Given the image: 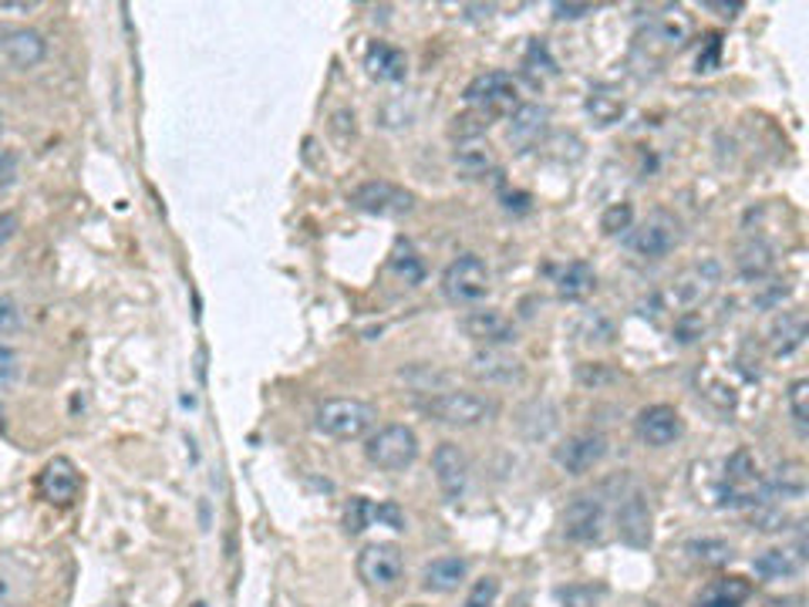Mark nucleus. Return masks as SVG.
<instances>
[{
	"label": "nucleus",
	"instance_id": "obj_15",
	"mask_svg": "<svg viewBox=\"0 0 809 607\" xmlns=\"http://www.w3.org/2000/svg\"><path fill=\"white\" fill-rule=\"evenodd\" d=\"M603 456H607V439L600 432H577L557 446V465L574 472V477L590 472Z\"/></svg>",
	"mask_w": 809,
	"mask_h": 607
},
{
	"label": "nucleus",
	"instance_id": "obj_43",
	"mask_svg": "<svg viewBox=\"0 0 809 607\" xmlns=\"http://www.w3.org/2000/svg\"><path fill=\"white\" fill-rule=\"evenodd\" d=\"M593 8L590 4H554V14L560 18V21H577V18H584V14H590Z\"/></svg>",
	"mask_w": 809,
	"mask_h": 607
},
{
	"label": "nucleus",
	"instance_id": "obj_28",
	"mask_svg": "<svg viewBox=\"0 0 809 607\" xmlns=\"http://www.w3.org/2000/svg\"><path fill=\"white\" fill-rule=\"evenodd\" d=\"M735 263H738V274L746 281H766L776 266V253L766 243H749V247L738 250Z\"/></svg>",
	"mask_w": 809,
	"mask_h": 607
},
{
	"label": "nucleus",
	"instance_id": "obj_1",
	"mask_svg": "<svg viewBox=\"0 0 809 607\" xmlns=\"http://www.w3.org/2000/svg\"><path fill=\"white\" fill-rule=\"evenodd\" d=\"M425 412L445 426L472 429V426L493 422L500 405H496V398L480 395V391H439L425 401Z\"/></svg>",
	"mask_w": 809,
	"mask_h": 607
},
{
	"label": "nucleus",
	"instance_id": "obj_46",
	"mask_svg": "<svg viewBox=\"0 0 809 607\" xmlns=\"http://www.w3.org/2000/svg\"><path fill=\"white\" fill-rule=\"evenodd\" d=\"M412 607H419V604H412Z\"/></svg>",
	"mask_w": 809,
	"mask_h": 607
},
{
	"label": "nucleus",
	"instance_id": "obj_41",
	"mask_svg": "<svg viewBox=\"0 0 809 607\" xmlns=\"http://www.w3.org/2000/svg\"><path fill=\"white\" fill-rule=\"evenodd\" d=\"M18 327H21V311L8 297H0V334H11Z\"/></svg>",
	"mask_w": 809,
	"mask_h": 607
},
{
	"label": "nucleus",
	"instance_id": "obj_8",
	"mask_svg": "<svg viewBox=\"0 0 809 607\" xmlns=\"http://www.w3.org/2000/svg\"><path fill=\"white\" fill-rule=\"evenodd\" d=\"M718 284V266L715 263H698L692 270H685V274L679 281H671V287L664 291V304L671 311H695L698 304H705L712 297Z\"/></svg>",
	"mask_w": 809,
	"mask_h": 607
},
{
	"label": "nucleus",
	"instance_id": "obj_25",
	"mask_svg": "<svg viewBox=\"0 0 809 607\" xmlns=\"http://www.w3.org/2000/svg\"><path fill=\"white\" fill-rule=\"evenodd\" d=\"M465 561L462 557H439L422 571V587L432 594H449L465 580Z\"/></svg>",
	"mask_w": 809,
	"mask_h": 607
},
{
	"label": "nucleus",
	"instance_id": "obj_30",
	"mask_svg": "<svg viewBox=\"0 0 809 607\" xmlns=\"http://www.w3.org/2000/svg\"><path fill=\"white\" fill-rule=\"evenodd\" d=\"M685 554H689L692 561L705 564V567H722V564H728V561H732V547L725 544V540H718V536H702V540H692V544L685 547Z\"/></svg>",
	"mask_w": 809,
	"mask_h": 607
},
{
	"label": "nucleus",
	"instance_id": "obj_16",
	"mask_svg": "<svg viewBox=\"0 0 809 607\" xmlns=\"http://www.w3.org/2000/svg\"><path fill=\"white\" fill-rule=\"evenodd\" d=\"M618 533H621L624 544H631V547H648L651 544V506H648V496L638 486H631L628 496L618 506Z\"/></svg>",
	"mask_w": 809,
	"mask_h": 607
},
{
	"label": "nucleus",
	"instance_id": "obj_42",
	"mask_svg": "<svg viewBox=\"0 0 809 607\" xmlns=\"http://www.w3.org/2000/svg\"><path fill=\"white\" fill-rule=\"evenodd\" d=\"M18 176V159L14 153H0V192H4Z\"/></svg>",
	"mask_w": 809,
	"mask_h": 607
},
{
	"label": "nucleus",
	"instance_id": "obj_5",
	"mask_svg": "<svg viewBox=\"0 0 809 607\" xmlns=\"http://www.w3.org/2000/svg\"><path fill=\"white\" fill-rule=\"evenodd\" d=\"M465 102L469 108L483 115V118H496V115H509L519 105V88L516 79L506 72H486L480 79H472L465 88Z\"/></svg>",
	"mask_w": 809,
	"mask_h": 607
},
{
	"label": "nucleus",
	"instance_id": "obj_31",
	"mask_svg": "<svg viewBox=\"0 0 809 607\" xmlns=\"http://www.w3.org/2000/svg\"><path fill=\"white\" fill-rule=\"evenodd\" d=\"M725 480H728V493H738V486H749V483H759V469H756V459L749 449H738L728 465H725Z\"/></svg>",
	"mask_w": 809,
	"mask_h": 607
},
{
	"label": "nucleus",
	"instance_id": "obj_24",
	"mask_svg": "<svg viewBox=\"0 0 809 607\" xmlns=\"http://www.w3.org/2000/svg\"><path fill=\"white\" fill-rule=\"evenodd\" d=\"M802 493H806L802 462H782L763 486V500H802Z\"/></svg>",
	"mask_w": 809,
	"mask_h": 607
},
{
	"label": "nucleus",
	"instance_id": "obj_32",
	"mask_svg": "<svg viewBox=\"0 0 809 607\" xmlns=\"http://www.w3.org/2000/svg\"><path fill=\"white\" fill-rule=\"evenodd\" d=\"M658 34H661L668 44H682V41L692 34V18H689L682 8H668V11L658 18Z\"/></svg>",
	"mask_w": 809,
	"mask_h": 607
},
{
	"label": "nucleus",
	"instance_id": "obj_7",
	"mask_svg": "<svg viewBox=\"0 0 809 607\" xmlns=\"http://www.w3.org/2000/svg\"><path fill=\"white\" fill-rule=\"evenodd\" d=\"M679 240H682V227H679V220H674L671 213H664V210H654V213L631 233L628 247H631L638 257H644V260H661V257H668L674 247H679Z\"/></svg>",
	"mask_w": 809,
	"mask_h": 607
},
{
	"label": "nucleus",
	"instance_id": "obj_14",
	"mask_svg": "<svg viewBox=\"0 0 809 607\" xmlns=\"http://www.w3.org/2000/svg\"><path fill=\"white\" fill-rule=\"evenodd\" d=\"M439 490L449 503H459L469 490V459L455 442H442L432 456Z\"/></svg>",
	"mask_w": 809,
	"mask_h": 607
},
{
	"label": "nucleus",
	"instance_id": "obj_22",
	"mask_svg": "<svg viewBox=\"0 0 809 607\" xmlns=\"http://www.w3.org/2000/svg\"><path fill=\"white\" fill-rule=\"evenodd\" d=\"M455 169L469 179H480L496 169V153L486 139H462L455 146Z\"/></svg>",
	"mask_w": 809,
	"mask_h": 607
},
{
	"label": "nucleus",
	"instance_id": "obj_27",
	"mask_svg": "<svg viewBox=\"0 0 809 607\" xmlns=\"http://www.w3.org/2000/svg\"><path fill=\"white\" fill-rule=\"evenodd\" d=\"M799 567H802V554L799 551H782V547L766 551L763 557L753 561V571L759 577H766V580H789V577L799 574Z\"/></svg>",
	"mask_w": 809,
	"mask_h": 607
},
{
	"label": "nucleus",
	"instance_id": "obj_36",
	"mask_svg": "<svg viewBox=\"0 0 809 607\" xmlns=\"http://www.w3.org/2000/svg\"><path fill=\"white\" fill-rule=\"evenodd\" d=\"M557 600H560V607H597L600 590L590 584H570V587L557 590Z\"/></svg>",
	"mask_w": 809,
	"mask_h": 607
},
{
	"label": "nucleus",
	"instance_id": "obj_4",
	"mask_svg": "<svg viewBox=\"0 0 809 607\" xmlns=\"http://www.w3.org/2000/svg\"><path fill=\"white\" fill-rule=\"evenodd\" d=\"M365 456L371 465L385 472H401L419 456V436L409 426H385L365 442Z\"/></svg>",
	"mask_w": 809,
	"mask_h": 607
},
{
	"label": "nucleus",
	"instance_id": "obj_44",
	"mask_svg": "<svg viewBox=\"0 0 809 607\" xmlns=\"http://www.w3.org/2000/svg\"><path fill=\"white\" fill-rule=\"evenodd\" d=\"M14 233H18V213H0V250L11 243Z\"/></svg>",
	"mask_w": 809,
	"mask_h": 607
},
{
	"label": "nucleus",
	"instance_id": "obj_17",
	"mask_svg": "<svg viewBox=\"0 0 809 607\" xmlns=\"http://www.w3.org/2000/svg\"><path fill=\"white\" fill-rule=\"evenodd\" d=\"M469 375L486 385H509L523 378V362L503 348H483L469 358Z\"/></svg>",
	"mask_w": 809,
	"mask_h": 607
},
{
	"label": "nucleus",
	"instance_id": "obj_40",
	"mask_svg": "<svg viewBox=\"0 0 809 607\" xmlns=\"http://www.w3.org/2000/svg\"><path fill=\"white\" fill-rule=\"evenodd\" d=\"M14 375H18V355L8 345H0V388H8Z\"/></svg>",
	"mask_w": 809,
	"mask_h": 607
},
{
	"label": "nucleus",
	"instance_id": "obj_3",
	"mask_svg": "<svg viewBox=\"0 0 809 607\" xmlns=\"http://www.w3.org/2000/svg\"><path fill=\"white\" fill-rule=\"evenodd\" d=\"M490 287H493V274L486 260L476 253L455 257L442 274V291L452 304H476L490 294Z\"/></svg>",
	"mask_w": 809,
	"mask_h": 607
},
{
	"label": "nucleus",
	"instance_id": "obj_13",
	"mask_svg": "<svg viewBox=\"0 0 809 607\" xmlns=\"http://www.w3.org/2000/svg\"><path fill=\"white\" fill-rule=\"evenodd\" d=\"M634 429H638V439L651 449H664L671 446L674 439H682V416L674 405H648V409L638 412L634 419Z\"/></svg>",
	"mask_w": 809,
	"mask_h": 607
},
{
	"label": "nucleus",
	"instance_id": "obj_26",
	"mask_svg": "<svg viewBox=\"0 0 809 607\" xmlns=\"http://www.w3.org/2000/svg\"><path fill=\"white\" fill-rule=\"evenodd\" d=\"M769 342H773V352L779 358L792 355L806 342V317L799 311H786L782 317H776V324L769 331Z\"/></svg>",
	"mask_w": 809,
	"mask_h": 607
},
{
	"label": "nucleus",
	"instance_id": "obj_2",
	"mask_svg": "<svg viewBox=\"0 0 809 607\" xmlns=\"http://www.w3.org/2000/svg\"><path fill=\"white\" fill-rule=\"evenodd\" d=\"M375 422H378L375 405H368L361 398H330L314 412L317 432H324L330 439H361Z\"/></svg>",
	"mask_w": 809,
	"mask_h": 607
},
{
	"label": "nucleus",
	"instance_id": "obj_38",
	"mask_svg": "<svg viewBox=\"0 0 809 607\" xmlns=\"http://www.w3.org/2000/svg\"><path fill=\"white\" fill-rule=\"evenodd\" d=\"M496 597H500V580L496 577H480L476 584H472V590L465 594L462 607H496Z\"/></svg>",
	"mask_w": 809,
	"mask_h": 607
},
{
	"label": "nucleus",
	"instance_id": "obj_45",
	"mask_svg": "<svg viewBox=\"0 0 809 607\" xmlns=\"http://www.w3.org/2000/svg\"><path fill=\"white\" fill-rule=\"evenodd\" d=\"M705 8H712V11H722V18H735V14L742 11V4H715V0H712V4H705Z\"/></svg>",
	"mask_w": 809,
	"mask_h": 607
},
{
	"label": "nucleus",
	"instance_id": "obj_35",
	"mask_svg": "<svg viewBox=\"0 0 809 607\" xmlns=\"http://www.w3.org/2000/svg\"><path fill=\"white\" fill-rule=\"evenodd\" d=\"M371 520H375V506L365 496H351V503L345 506V533L358 536L371 526Z\"/></svg>",
	"mask_w": 809,
	"mask_h": 607
},
{
	"label": "nucleus",
	"instance_id": "obj_20",
	"mask_svg": "<svg viewBox=\"0 0 809 607\" xmlns=\"http://www.w3.org/2000/svg\"><path fill=\"white\" fill-rule=\"evenodd\" d=\"M547 118H550V112L544 105H516V112L509 118V143H516L519 149H533L544 139Z\"/></svg>",
	"mask_w": 809,
	"mask_h": 607
},
{
	"label": "nucleus",
	"instance_id": "obj_29",
	"mask_svg": "<svg viewBox=\"0 0 809 607\" xmlns=\"http://www.w3.org/2000/svg\"><path fill=\"white\" fill-rule=\"evenodd\" d=\"M749 597V584L742 577H725L718 584H712L698 600L695 607H742Z\"/></svg>",
	"mask_w": 809,
	"mask_h": 607
},
{
	"label": "nucleus",
	"instance_id": "obj_23",
	"mask_svg": "<svg viewBox=\"0 0 809 607\" xmlns=\"http://www.w3.org/2000/svg\"><path fill=\"white\" fill-rule=\"evenodd\" d=\"M554 284H557V294H560L564 301H580V297H587V294L597 287V274H593V266H590V263H584V260H570L567 266L557 270Z\"/></svg>",
	"mask_w": 809,
	"mask_h": 607
},
{
	"label": "nucleus",
	"instance_id": "obj_19",
	"mask_svg": "<svg viewBox=\"0 0 809 607\" xmlns=\"http://www.w3.org/2000/svg\"><path fill=\"white\" fill-rule=\"evenodd\" d=\"M584 108H587V115L593 118V125L607 128V125H614V122L624 118V112H628V98H624V92H621L618 85H607V82H603V85H593V88L587 92Z\"/></svg>",
	"mask_w": 809,
	"mask_h": 607
},
{
	"label": "nucleus",
	"instance_id": "obj_33",
	"mask_svg": "<svg viewBox=\"0 0 809 607\" xmlns=\"http://www.w3.org/2000/svg\"><path fill=\"white\" fill-rule=\"evenodd\" d=\"M391 266H395V274H398L404 284H422V278H425V266H422V260L416 257V250H412L409 243L395 250Z\"/></svg>",
	"mask_w": 809,
	"mask_h": 607
},
{
	"label": "nucleus",
	"instance_id": "obj_11",
	"mask_svg": "<svg viewBox=\"0 0 809 607\" xmlns=\"http://www.w3.org/2000/svg\"><path fill=\"white\" fill-rule=\"evenodd\" d=\"M82 490V477H78V469L72 459H64V456H54L44 469H41V477H38V493L44 503L51 506H67V503H75Z\"/></svg>",
	"mask_w": 809,
	"mask_h": 607
},
{
	"label": "nucleus",
	"instance_id": "obj_12",
	"mask_svg": "<svg viewBox=\"0 0 809 607\" xmlns=\"http://www.w3.org/2000/svg\"><path fill=\"white\" fill-rule=\"evenodd\" d=\"M462 331L472 337V342H480L486 348H503V345L516 342V327L496 307H472V311H465Z\"/></svg>",
	"mask_w": 809,
	"mask_h": 607
},
{
	"label": "nucleus",
	"instance_id": "obj_6",
	"mask_svg": "<svg viewBox=\"0 0 809 607\" xmlns=\"http://www.w3.org/2000/svg\"><path fill=\"white\" fill-rule=\"evenodd\" d=\"M351 202L361 210V213H371V217H385V220H398V217H409L416 210V196L404 189V186H395L388 179H368L355 189Z\"/></svg>",
	"mask_w": 809,
	"mask_h": 607
},
{
	"label": "nucleus",
	"instance_id": "obj_34",
	"mask_svg": "<svg viewBox=\"0 0 809 607\" xmlns=\"http://www.w3.org/2000/svg\"><path fill=\"white\" fill-rule=\"evenodd\" d=\"M786 409H789L792 422L799 429H806V422H809V381L806 378H796L789 385V391H786Z\"/></svg>",
	"mask_w": 809,
	"mask_h": 607
},
{
	"label": "nucleus",
	"instance_id": "obj_37",
	"mask_svg": "<svg viewBox=\"0 0 809 607\" xmlns=\"http://www.w3.org/2000/svg\"><path fill=\"white\" fill-rule=\"evenodd\" d=\"M634 223V210L631 202H614V207H607L603 217H600V230L603 233H621V230H631Z\"/></svg>",
	"mask_w": 809,
	"mask_h": 607
},
{
	"label": "nucleus",
	"instance_id": "obj_10",
	"mask_svg": "<svg viewBox=\"0 0 809 607\" xmlns=\"http://www.w3.org/2000/svg\"><path fill=\"white\" fill-rule=\"evenodd\" d=\"M401 551L395 544H368L361 554H358V577L368 584V587H378V590H388L401 580Z\"/></svg>",
	"mask_w": 809,
	"mask_h": 607
},
{
	"label": "nucleus",
	"instance_id": "obj_39",
	"mask_svg": "<svg viewBox=\"0 0 809 607\" xmlns=\"http://www.w3.org/2000/svg\"><path fill=\"white\" fill-rule=\"evenodd\" d=\"M18 597V574L11 561H0V607H11Z\"/></svg>",
	"mask_w": 809,
	"mask_h": 607
},
{
	"label": "nucleus",
	"instance_id": "obj_18",
	"mask_svg": "<svg viewBox=\"0 0 809 607\" xmlns=\"http://www.w3.org/2000/svg\"><path fill=\"white\" fill-rule=\"evenodd\" d=\"M0 51H4V57L14 64V67H34L44 61L48 54V44L38 31L31 28H14L8 31L4 38H0Z\"/></svg>",
	"mask_w": 809,
	"mask_h": 607
},
{
	"label": "nucleus",
	"instance_id": "obj_9",
	"mask_svg": "<svg viewBox=\"0 0 809 607\" xmlns=\"http://www.w3.org/2000/svg\"><path fill=\"white\" fill-rule=\"evenodd\" d=\"M603 526H607V506L593 493L574 496L570 506L564 510V536L574 540V544H597L603 536Z\"/></svg>",
	"mask_w": 809,
	"mask_h": 607
},
{
	"label": "nucleus",
	"instance_id": "obj_21",
	"mask_svg": "<svg viewBox=\"0 0 809 607\" xmlns=\"http://www.w3.org/2000/svg\"><path fill=\"white\" fill-rule=\"evenodd\" d=\"M365 67H368V75L378 82H401L404 72H409V61H404V54L398 48L375 41L365 54Z\"/></svg>",
	"mask_w": 809,
	"mask_h": 607
}]
</instances>
